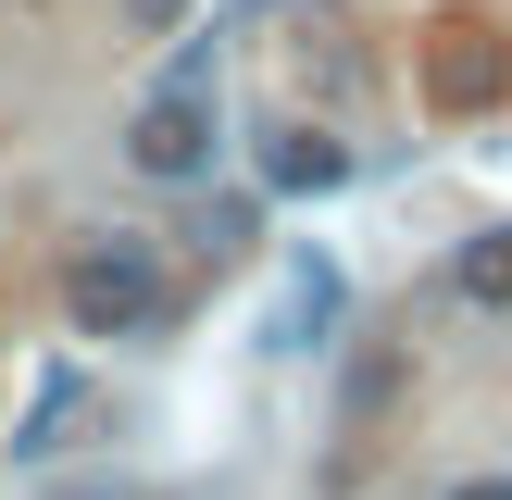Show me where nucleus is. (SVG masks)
<instances>
[{
  "label": "nucleus",
  "instance_id": "obj_7",
  "mask_svg": "<svg viewBox=\"0 0 512 500\" xmlns=\"http://www.w3.org/2000/svg\"><path fill=\"white\" fill-rule=\"evenodd\" d=\"M63 425H88V388H75V375H50V388H38V413H25V463H50V450H63Z\"/></svg>",
  "mask_w": 512,
  "mask_h": 500
},
{
  "label": "nucleus",
  "instance_id": "obj_9",
  "mask_svg": "<svg viewBox=\"0 0 512 500\" xmlns=\"http://www.w3.org/2000/svg\"><path fill=\"white\" fill-rule=\"evenodd\" d=\"M450 500H512V488H500V475H488V488H450Z\"/></svg>",
  "mask_w": 512,
  "mask_h": 500
},
{
  "label": "nucleus",
  "instance_id": "obj_1",
  "mask_svg": "<svg viewBox=\"0 0 512 500\" xmlns=\"http://www.w3.org/2000/svg\"><path fill=\"white\" fill-rule=\"evenodd\" d=\"M125 163L163 175V188H188V175L213 163V50H175V75L138 100V125H125Z\"/></svg>",
  "mask_w": 512,
  "mask_h": 500
},
{
  "label": "nucleus",
  "instance_id": "obj_5",
  "mask_svg": "<svg viewBox=\"0 0 512 500\" xmlns=\"http://www.w3.org/2000/svg\"><path fill=\"white\" fill-rule=\"evenodd\" d=\"M263 188H288V200H325V188H350V150L325 138V125H275V138H263Z\"/></svg>",
  "mask_w": 512,
  "mask_h": 500
},
{
  "label": "nucleus",
  "instance_id": "obj_4",
  "mask_svg": "<svg viewBox=\"0 0 512 500\" xmlns=\"http://www.w3.org/2000/svg\"><path fill=\"white\" fill-rule=\"evenodd\" d=\"M350 325V288H338V263H325V250H288V263H275V313H263V350H325Z\"/></svg>",
  "mask_w": 512,
  "mask_h": 500
},
{
  "label": "nucleus",
  "instance_id": "obj_3",
  "mask_svg": "<svg viewBox=\"0 0 512 500\" xmlns=\"http://www.w3.org/2000/svg\"><path fill=\"white\" fill-rule=\"evenodd\" d=\"M425 100H438V113H488V100H512V38L500 25H438V38H425Z\"/></svg>",
  "mask_w": 512,
  "mask_h": 500
},
{
  "label": "nucleus",
  "instance_id": "obj_2",
  "mask_svg": "<svg viewBox=\"0 0 512 500\" xmlns=\"http://www.w3.org/2000/svg\"><path fill=\"white\" fill-rule=\"evenodd\" d=\"M63 313H75V338H150L163 325V263L138 238H88L63 263Z\"/></svg>",
  "mask_w": 512,
  "mask_h": 500
},
{
  "label": "nucleus",
  "instance_id": "obj_6",
  "mask_svg": "<svg viewBox=\"0 0 512 500\" xmlns=\"http://www.w3.org/2000/svg\"><path fill=\"white\" fill-rule=\"evenodd\" d=\"M450 288H463L475 313H512V225H488V238H463V263H450Z\"/></svg>",
  "mask_w": 512,
  "mask_h": 500
},
{
  "label": "nucleus",
  "instance_id": "obj_8",
  "mask_svg": "<svg viewBox=\"0 0 512 500\" xmlns=\"http://www.w3.org/2000/svg\"><path fill=\"white\" fill-rule=\"evenodd\" d=\"M125 13H138V25H150V38H175V25H188V13H200V0H125Z\"/></svg>",
  "mask_w": 512,
  "mask_h": 500
}]
</instances>
